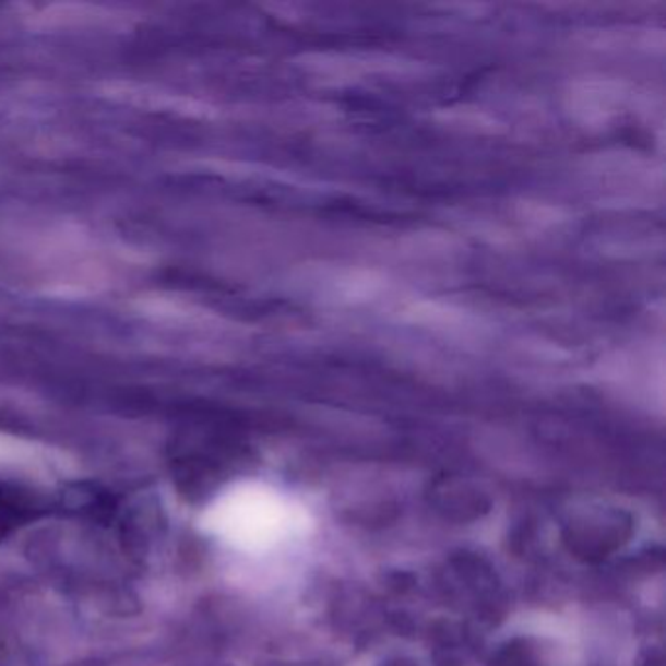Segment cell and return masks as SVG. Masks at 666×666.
Returning <instances> with one entry per match:
<instances>
[{"instance_id":"1","label":"cell","mask_w":666,"mask_h":666,"mask_svg":"<svg viewBox=\"0 0 666 666\" xmlns=\"http://www.w3.org/2000/svg\"><path fill=\"white\" fill-rule=\"evenodd\" d=\"M571 111L584 123H606L610 121L621 104L620 84L611 81H586L576 84L571 94Z\"/></svg>"}]
</instances>
